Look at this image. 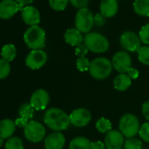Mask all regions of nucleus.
<instances>
[{
  "label": "nucleus",
  "mask_w": 149,
  "mask_h": 149,
  "mask_svg": "<svg viewBox=\"0 0 149 149\" xmlns=\"http://www.w3.org/2000/svg\"><path fill=\"white\" fill-rule=\"evenodd\" d=\"M34 114V109L32 107L30 103H24L19 109V115L21 118H24L30 121L33 118Z\"/></svg>",
  "instance_id": "b1692460"
},
{
  "label": "nucleus",
  "mask_w": 149,
  "mask_h": 149,
  "mask_svg": "<svg viewBox=\"0 0 149 149\" xmlns=\"http://www.w3.org/2000/svg\"><path fill=\"white\" fill-rule=\"evenodd\" d=\"M118 127L119 132L124 135V137L127 139L134 138L137 134H139L140 128L139 120L134 114L126 113L121 117Z\"/></svg>",
  "instance_id": "39448f33"
},
{
  "label": "nucleus",
  "mask_w": 149,
  "mask_h": 149,
  "mask_svg": "<svg viewBox=\"0 0 149 149\" xmlns=\"http://www.w3.org/2000/svg\"><path fill=\"white\" fill-rule=\"evenodd\" d=\"M138 53V59L139 61L146 66H149V47L144 46L139 48Z\"/></svg>",
  "instance_id": "bb28decb"
},
{
  "label": "nucleus",
  "mask_w": 149,
  "mask_h": 149,
  "mask_svg": "<svg viewBox=\"0 0 149 149\" xmlns=\"http://www.w3.org/2000/svg\"><path fill=\"white\" fill-rule=\"evenodd\" d=\"M3 144H4V139H0V146H2Z\"/></svg>",
  "instance_id": "a19ab883"
},
{
  "label": "nucleus",
  "mask_w": 149,
  "mask_h": 149,
  "mask_svg": "<svg viewBox=\"0 0 149 149\" xmlns=\"http://www.w3.org/2000/svg\"><path fill=\"white\" fill-rule=\"evenodd\" d=\"M132 84V79L127 76V74H119L113 81V86L115 90L118 91H126Z\"/></svg>",
  "instance_id": "aec40b11"
},
{
  "label": "nucleus",
  "mask_w": 149,
  "mask_h": 149,
  "mask_svg": "<svg viewBox=\"0 0 149 149\" xmlns=\"http://www.w3.org/2000/svg\"><path fill=\"white\" fill-rule=\"evenodd\" d=\"M91 67V61H89L88 58L84 57H78L77 60V68L79 71L84 72V71H89Z\"/></svg>",
  "instance_id": "7c9ffc66"
},
{
  "label": "nucleus",
  "mask_w": 149,
  "mask_h": 149,
  "mask_svg": "<svg viewBox=\"0 0 149 149\" xmlns=\"http://www.w3.org/2000/svg\"><path fill=\"white\" fill-rule=\"evenodd\" d=\"M123 149H125V148H123Z\"/></svg>",
  "instance_id": "79ce46f5"
},
{
  "label": "nucleus",
  "mask_w": 149,
  "mask_h": 149,
  "mask_svg": "<svg viewBox=\"0 0 149 149\" xmlns=\"http://www.w3.org/2000/svg\"><path fill=\"white\" fill-rule=\"evenodd\" d=\"M50 101L49 93L44 89L35 91L30 97V104L36 111H42L47 108Z\"/></svg>",
  "instance_id": "f8f14e48"
},
{
  "label": "nucleus",
  "mask_w": 149,
  "mask_h": 149,
  "mask_svg": "<svg viewBox=\"0 0 149 149\" xmlns=\"http://www.w3.org/2000/svg\"><path fill=\"white\" fill-rule=\"evenodd\" d=\"M50 7L57 12L64 11L69 3V0H48Z\"/></svg>",
  "instance_id": "c85d7f7f"
},
{
  "label": "nucleus",
  "mask_w": 149,
  "mask_h": 149,
  "mask_svg": "<svg viewBox=\"0 0 149 149\" xmlns=\"http://www.w3.org/2000/svg\"><path fill=\"white\" fill-rule=\"evenodd\" d=\"M142 147H143L142 142L136 138L127 139L124 145L125 149H142Z\"/></svg>",
  "instance_id": "c756f323"
},
{
  "label": "nucleus",
  "mask_w": 149,
  "mask_h": 149,
  "mask_svg": "<svg viewBox=\"0 0 149 149\" xmlns=\"http://www.w3.org/2000/svg\"><path fill=\"white\" fill-rule=\"evenodd\" d=\"M125 137L118 130H111L104 137V145L106 149H123L125 145Z\"/></svg>",
  "instance_id": "ddd939ff"
},
{
  "label": "nucleus",
  "mask_w": 149,
  "mask_h": 149,
  "mask_svg": "<svg viewBox=\"0 0 149 149\" xmlns=\"http://www.w3.org/2000/svg\"><path fill=\"white\" fill-rule=\"evenodd\" d=\"M24 41L32 50L42 49L46 45V33L39 26H30L24 33Z\"/></svg>",
  "instance_id": "f03ea898"
},
{
  "label": "nucleus",
  "mask_w": 149,
  "mask_h": 149,
  "mask_svg": "<svg viewBox=\"0 0 149 149\" xmlns=\"http://www.w3.org/2000/svg\"><path fill=\"white\" fill-rule=\"evenodd\" d=\"M91 149H106L105 145L102 141H94L91 142Z\"/></svg>",
  "instance_id": "58836bf2"
},
{
  "label": "nucleus",
  "mask_w": 149,
  "mask_h": 149,
  "mask_svg": "<svg viewBox=\"0 0 149 149\" xmlns=\"http://www.w3.org/2000/svg\"><path fill=\"white\" fill-rule=\"evenodd\" d=\"M133 10L139 16L149 17V0H135Z\"/></svg>",
  "instance_id": "412c9836"
},
{
  "label": "nucleus",
  "mask_w": 149,
  "mask_h": 149,
  "mask_svg": "<svg viewBox=\"0 0 149 149\" xmlns=\"http://www.w3.org/2000/svg\"><path fill=\"white\" fill-rule=\"evenodd\" d=\"M44 123L54 132L67 130L71 124L69 115L63 110L55 107L50 108L46 111L44 115Z\"/></svg>",
  "instance_id": "f257e3e1"
},
{
  "label": "nucleus",
  "mask_w": 149,
  "mask_h": 149,
  "mask_svg": "<svg viewBox=\"0 0 149 149\" xmlns=\"http://www.w3.org/2000/svg\"><path fill=\"white\" fill-rule=\"evenodd\" d=\"M11 64L10 62L5 61L4 59H0V80L6 79L11 73Z\"/></svg>",
  "instance_id": "cd10ccee"
},
{
  "label": "nucleus",
  "mask_w": 149,
  "mask_h": 149,
  "mask_svg": "<svg viewBox=\"0 0 149 149\" xmlns=\"http://www.w3.org/2000/svg\"><path fill=\"white\" fill-rule=\"evenodd\" d=\"M20 10L16 0H3L0 2V19H9Z\"/></svg>",
  "instance_id": "4468645a"
},
{
  "label": "nucleus",
  "mask_w": 149,
  "mask_h": 149,
  "mask_svg": "<svg viewBox=\"0 0 149 149\" xmlns=\"http://www.w3.org/2000/svg\"><path fill=\"white\" fill-rule=\"evenodd\" d=\"M14 122H15V125H16L17 127L25 128L26 125H27V123L29 122V120H27V119H26V118H24L19 117V118H18L17 119H15Z\"/></svg>",
  "instance_id": "4c0bfd02"
},
{
  "label": "nucleus",
  "mask_w": 149,
  "mask_h": 149,
  "mask_svg": "<svg viewBox=\"0 0 149 149\" xmlns=\"http://www.w3.org/2000/svg\"><path fill=\"white\" fill-rule=\"evenodd\" d=\"M119 42L121 47L126 50V52H138L141 47V40L139 34L132 31L124 32L119 38Z\"/></svg>",
  "instance_id": "6e6552de"
},
{
  "label": "nucleus",
  "mask_w": 149,
  "mask_h": 149,
  "mask_svg": "<svg viewBox=\"0 0 149 149\" xmlns=\"http://www.w3.org/2000/svg\"><path fill=\"white\" fill-rule=\"evenodd\" d=\"M112 67L119 74H126L132 68V58L126 51H118L112 57Z\"/></svg>",
  "instance_id": "1a4fd4ad"
},
{
  "label": "nucleus",
  "mask_w": 149,
  "mask_h": 149,
  "mask_svg": "<svg viewBox=\"0 0 149 149\" xmlns=\"http://www.w3.org/2000/svg\"><path fill=\"white\" fill-rule=\"evenodd\" d=\"M118 10L117 0H102L100 3V13L104 18H112Z\"/></svg>",
  "instance_id": "a211bd4d"
},
{
  "label": "nucleus",
  "mask_w": 149,
  "mask_h": 149,
  "mask_svg": "<svg viewBox=\"0 0 149 149\" xmlns=\"http://www.w3.org/2000/svg\"><path fill=\"white\" fill-rule=\"evenodd\" d=\"M64 40L68 45L77 47L84 43V37L77 28H69L64 33Z\"/></svg>",
  "instance_id": "f3484780"
},
{
  "label": "nucleus",
  "mask_w": 149,
  "mask_h": 149,
  "mask_svg": "<svg viewBox=\"0 0 149 149\" xmlns=\"http://www.w3.org/2000/svg\"><path fill=\"white\" fill-rule=\"evenodd\" d=\"M141 111H142V114L145 117V118L149 122V100H146V102L143 103Z\"/></svg>",
  "instance_id": "c9c22d12"
},
{
  "label": "nucleus",
  "mask_w": 149,
  "mask_h": 149,
  "mask_svg": "<svg viewBox=\"0 0 149 149\" xmlns=\"http://www.w3.org/2000/svg\"><path fill=\"white\" fill-rule=\"evenodd\" d=\"M5 147L6 149H24V143L20 138L13 136L7 139Z\"/></svg>",
  "instance_id": "a878e982"
},
{
  "label": "nucleus",
  "mask_w": 149,
  "mask_h": 149,
  "mask_svg": "<svg viewBox=\"0 0 149 149\" xmlns=\"http://www.w3.org/2000/svg\"><path fill=\"white\" fill-rule=\"evenodd\" d=\"M21 17L23 21L30 26H38V24L40 22V14L37 8L29 6L22 9L21 12Z\"/></svg>",
  "instance_id": "dca6fc26"
},
{
  "label": "nucleus",
  "mask_w": 149,
  "mask_h": 149,
  "mask_svg": "<svg viewBox=\"0 0 149 149\" xmlns=\"http://www.w3.org/2000/svg\"><path fill=\"white\" fill-rule=\"evenodd\" d=\"M65 137L61 132H54L44 139L46 149H62L65 145Z\"/></svg>",
  "instance_id": "2eb2a0df"
},
{
  "label": "nucleus",
  "mask_w": 149,
  "mask_h": 149,
  "mask_svg": "<svg viewBox=\"0 0 149 149\" xmlns=\"http://www.w3.org/2000/svg\"><path fill=\"white\" fill-rule=\"evenodd\" d=\"M94 22L95 19L92 12L88 8L80 9L76 14V19H74L76 28L82 33H89L92 29Z\"/></svg>",
  "instance_id": "423d86ee"
},
{
  "label": "nucleus",
  "mask_w": 149,
  "mask_h": 149,
  "mask_svg": "<svg viewBox=\"0 0 149 149\" xmlns=\"http://www.w3.org/2000/svg\"><path fill=\"white\" fill-rule=\"evenodd\" d=\"M47 61V54L42 49L32 50L26 58V65L33 70L41 68Z\"/></svg>",
  "instance_id": "9d476101"
},
{
  "label": "nucleus",
  "mask_w": 149,
  "mask_h": 149,
  "mask_svg": "<svg viewBox=\"0 0 149 149\" xmlns=\"http://www.w3.org/2000/svg\"><path fill=\"white\" fill-rule=\"evenodd\" d=\"M26 139L32 143H39L45 139L46 128L39 121L30 120L24 128Z\"/></svg>",
  "instance_id": "0eeeda50"
},
{
  "label": "nucleus",
  "mask_w": 149,
  "mask_h": 149,
  "mask_svg": "<svg viewBox=\"0 0 149 149\" xmlns=\"http://www.w3.org/2000/svg\"><path fill=\"white\" fill-rule=\"evenodd\" d=\"M1 57L5 61L11 62L16 58L17 55V48L13 44H6L1 49Z\"/></svg>",
  "instance_id": "5701e85b"
},
{
  "label": "nucleus",
  "mask_w": 149,
  "mask_h": 149,
  "mask_svg": "<svg viewBox=\"0 0 149 149\" xmlns=\"http://www.w3.org/2000/svg\"><path fill=\"white\" fill-rule=\"evenodd\" d=\"M111 61L105 57H98L91 62L89 72L96 80H104L107 78L112 71Z\"/></svg>",
  "instance_id": "7ed1b4c3"
},
{
  "label": "nucleus",
  "mask_w": 149,
  "mask_h": 149,
  "mask_svg": "<svg viewBox=\"0 0 149 149\" xmlns=\"http://www.w3.org/2000/svg\"><path fill=\"white\" fill-rule=\"evenodd\" d=\"M34 0H16V2L18 3L19 8L22 10L23 8L26 7V6H29Z\"/></svg>",
  "instance_id": "ea45409f"
},
{
  "label": "nucleus",
  "mask_w": 149,
  "mask_h": 149,
  "mask_svg": "<svg viewBox=\"0 0 149 149\" xmlns=\"http://www.w3.org/2000/svg\"><path fill=\"white\" fill-rule=\"evenodd\" d=\"M126 74L131 79H137L139 74V70L137 68H130L128 69V71L126 72Z\"/></svg>",
  "instance_id": "e433bc0d"
},
{
  "label": "nucleus",
  "mask_w": 149,
  "mask_h": 149,
  "mask_svg": "<svg viewBox=\"0 0 149 149\" xmlns=\"http://www.w3.org/2000/svg\"><path fill=\"white\" fill-rule=\"evenodd\" d=\"M15 122L10 118L0 120V139H8L13 137L16 130Z\"/></svg>",
  "instance_id": "6ab92c4d"
},
{
  "label": "nucleus",
  "mask_w": 149,
  "mask_h": 149,
  "mask_svg": "<svg viewBox=\"0 0 149 149\" xmlns=\"http://www.w3.org/2000/svg\"><path fill=\"white\" fill-rule=\"evenodd\" d=\"M139 136L143 141L149 142V122L144 123L140 126L139 131Z\"/></svg>",
  "instance_id": "473e14b6"
},
{
  "label": "nucleus",
  "mask_w": 149,
  "mask_h": 149,
  "mask_svg": "<svg viewBox=\"0 0 149 149\" xmlns=\"http://www.w3.org/2000/svg\"><path fill=\"white\" fill-rule=\"evenodd\" d=\"M88 52H89V49L86 47V46L84 44H82V45L77 47L76 49H74V53H76V54L79 57H84Z\"/></svg>",
  "instance_id": "f704fd0d"
},
{
  "label": "nucleus",
  "mask_w": 149,
  "mask_h": 149,
  "mask_svg": "<svg viewBox=\"0 0 149 149\" xmlns=\"http://www.w3.org/2000/svg\"><path fill=\"white\" fill-rule=\"evenodd\" d=\"M70 123L76 127H84L91 120L92 116L89 110L85 108H78L72 111L69 115Z\"/></svg>",
  "instance_id": "9b49d317"
},
{
  "label": "nucleus",
  "mask_w": 149,
  "mask_h": 149,
  "mask_svg": "<svg viewBox=\"0 0 149 149\" xmlns=\"http://www.w3.org/2000/svg\"><path fill=\"white\" fill-rule=\"evenodd\" d=\"M84 44L89 51L95 54L105 53L110 47V43L106 37L97 33H89L85 34Z\"/></svg>",
  "instance_id": "20e7f679"
},
{
  "label": "nucleus",
  "mask_w": 149,
  "mask_h": 149,
  "mask_svg": "<svg viewBox=\"0 0 149 149\" xmlns=\"http://www.w3.org/2000/svg\"><path fill=\"white\" fill-rule=\"evenodd\" d=\"M139 37L142 43L149 46V24L143 26L139 33Z\"/></svg>",
  "instance_id": "2f4dec72"
},
{
  "label": "nucleus",
  "mask_w": 149,
  "mask_h": 149,
  "mask_svg": "<svg viewBox=\"0 0 149 149\" xmlns=\"http://www.w3.org/2000/svg\"><path fill=\"white\" fill-rule=\"evenodd\" d=\"M111 123L108 118H99L96 123V128L97 130L101 133H107L110 131H111Z\"/></svg>",
  "instance_id": "393cba45"
},
{
  "label": "nucleus",
  "mask_w": 149,
  "mask_h": 149,
  "mask_svg": "<svg viewBox=\"0 0 149 149\" xmlns=\"http://www.w3.org/2000/svg\"><path fill=\"white\" fill-rule=\"evenodd\" d=\"M91 142L85 137H77L73 139L70 143L68 149H91Z\"/></svg>",
  "instance_id": "4be33fe9"
},
{
  "label": "nucleus",
  "mask_w": 149,
  "mask_h": 149,
  "mask_svg": "<svg viewBox=\"0 0 149 149\" xmlns=\"http://www.w3.org/2000/svg\"><path fill=\"white\" fill-rule=\"evenodd\" d=\"M69 3L76 8L83 9V8H87L90 0H69Z\"/></svg>",
  "instance_id": "72a5a7b5"
}]
</instances>
